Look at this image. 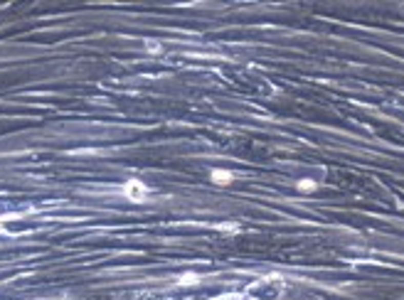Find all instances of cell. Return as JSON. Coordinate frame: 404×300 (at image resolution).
Listing matches in <instances>:
<instances>
[{
	"instance_id": "1",
	"label": "cell",
	"mask_w": 404,
	"mask_h": 300,
	"mask_svg": "<svg viewBox=\"0 0 404 300\" xmlns=\"http://www.w3.org/2000/svg\"><path fill=\"white\" fill-rule=\"evenodd\" d=\"M121 192H124V197H126V200L136 202V204L148 202V195H151L148 185H146L143 180H138V177H131V180H126V182H124V187H121Z\"/></svg>"
},
{
	"instance_id": "2",
	"label": "cell",
	"mask_w": 404,
	"mask_h": 300,
	"mask_svg": "<svg viewBox=\"0 0 404 300\" xmlns=\"http://www.w3.org/2000/svg\"><path fill=\"white\" fill-rule=\"evenodd\" d=\"M210 177H212V182H215V185H229V182L234 180V175H232L229 170H217V167L210 173Z\"/></svg>"
},
{
	"instance_id": "3",
	"label": "cell",
	"mask_w": 404,
	"mask_h": 300,
	"mask_svg": "<svg viewBox=\"0 0 404 300\" xmlns=\"http://www.w3.org/2000/svg\"><path fill=\"white\" fill-rule=\"evenodd\" d=\"M190 283L195 286V283H200V278H197L195 273H185V278H180V281H177V286H190Z\"/></svg>"
},
{
	"instance_id": "4",
	"label": "cell",
	"mask_w": 404,
	"mask_h": 300,
	"mask_svg": "<svg viewBox=\"0 0 404 300\" xmlns=\"http://www.w3.org/2000/svg\"><path fill=\"white\" fill-rule=\"evenodd\" d=\"M298 187L301 189H313L316 187V182H308V180H306V182H298Z\"/></svg>"
},
{
	"instance_id": "5",
	"label": "cell",
	"mask_w": 404,
	"mask_h": 300,
	"mask_svg": "<svg viewBox=\"0 0 404 300\" xmlns=\"http://www.w3.org/2000/svg\"><path fill=\"white\" fill-rule=\"evenodd\" d=\"M146 47H148V52H160V45H158V42H148Z\"/></svg>"
},
{
	"instance_id": "6",
	"label": "cell",
	"mask_w": 404,
	"mask_h": 300,
	"mask_svg": "<svg viewBox=\"0 0 404 300\" xmlns=\"http://www.w3.org/2000/svg\"><path fill=\"white\" fill-rule=\"evenodd\" d=\"M217 300H241L239 295H222V298H217Z\"/></svg>"
}]
</instances>
